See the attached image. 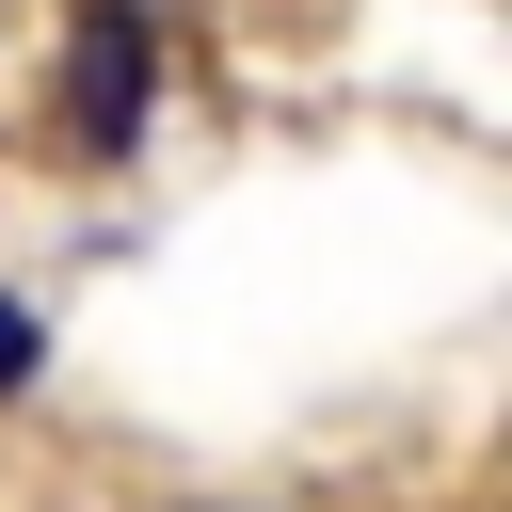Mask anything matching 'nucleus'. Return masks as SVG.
<instances>
[{
    "label": "nucleus",
    "instance_id": "1",
    "mask_svg": "<svg viewBox=\"0 0 512 512\" xmlns=\"http://www.w3.org/2000/svg\"><path fill=\"white\" fill-rule=\"evenodd\" d=\"M144 112H160V16L144 0H80V32H64V144L128 160Z\"/></svg>",
    "mask_w": 512,
    "mask_h": 512
},
{
    "label": "nucleus",
    "instance_id": "2",
    "mask_svg": "<svg viewBox=\"0 0 512 512\" xmlns=\"http://www.w3.org/2000/svg\"><path fill=\"white\" fill-rule=\"evenodd\" d=\"M32 352H48V320H32V304H0V400L32 384Z\"/></svg>",
    "mask_w": 512,
    "mask_h": 512
}]
</instances>
